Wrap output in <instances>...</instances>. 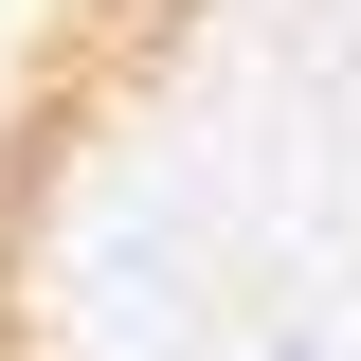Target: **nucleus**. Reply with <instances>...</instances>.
Listing matches in <instances>:
<instances>
[{
  "label": "nucleus",
  "mask_w": 361,
  "mask_h": 361,
  "mask_svg": "<svg viewBox=\"0 0 361 361\" xmlns=\"http://www.w3.org/2000/svg\"><path fill=\"white\" fill-rule=\"evenodd\" d=\"M199 37L217 0H0V361H73L90 199Z\"/></svg>",
  "instance_id": "f257e3e1"
}]
</instances>
